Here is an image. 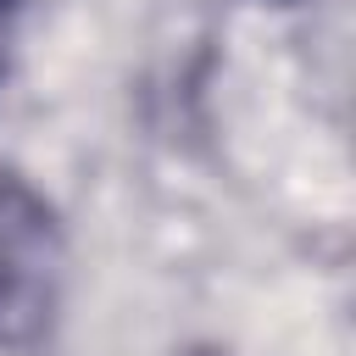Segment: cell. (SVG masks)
Instances as JSON below:
<instances>
[{
    "mask_svg": "<svg viewBox=\"0 0 356 356\" xmlns=\"http://www.w3.org/2000/svg\"><path fill=\"white\" fill-rule=\"evenodd\" d=\"M195 356H211V350H195Z\"/></svg>",
    "mask_w": 356,
    "mask_h": 356,
    "instance_id": "6da1fadb",
    "label": "cell"
}]
</instances>
